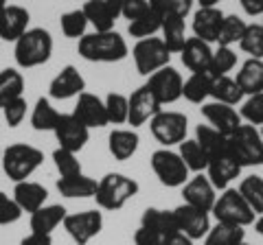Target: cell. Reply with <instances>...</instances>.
Listing matches in <instances>:
<instances>
[{
  "label": "cell",
  "instance_id": "obj_42",
  "mask_svg": "<svg viewBox=\"0 0 263 245\" xmlns=\"http://www.w3.org/2000/svg\"><path fill=\"white\" fill-rule=\"evenodd\" d=\"M105 103V112H108V120L110 125H123L127 122V114H129V99L121 92H110L103 99Z\"/></svg>",
  "mask_w": 263,
  "mask_h": 245
},
{
  "label": "cell",
  "instance_id": "obj_54",
  "mask_svg": "<svg viewBox=\"0 0 263 245\" xmlns=\"http://www.w3.org/2000/svg\"><path fill=\"white\" fill-rule=\"evenodd\" d=\"M162 245H193V241L178 230V232H171L167 236H162Z\"/></svg>",
  "mask_w": 263,
  "mask_h": 245
},
{
  "label": "cell",
  "instance_id": "obj_36",
  "mask_svg": "<svg viewBox=\"0 0 263 245\" xmlns=\"http://www.w3.org/2000/svg\"><path fill=\"white\" fill-rule=\"evenodd\" d=\"M24 92V77L15 68L0 70V110Z\"/></svg>",
  "mask_w": 263,
  "mask_h": 245
},
{
  "label": "cell",
  "instance_id": "obj_2",
  "mask_svg": "<svg viewBox=\"0 0 263 245\" xmlns=\"http://www.w3.org/2000/svg\"><path fill=\"white\" fill-rule=\"evenodd\" d=\"M3 171L5 175L11 179V182H24L29 179L35 171L42 167L44 162V153L33 145H27V142H15V145H9L7 149H3Z\"/></svg>",
  "mask_w": 263,
  "mask_h": 245
},
{
  "label": "cell",
  "instance_id": "obj_49",
  "mask_svg": "<svg viewBox=\"0 0 263 245\" xmlns=\"http://www.w3.org/2000/svg\"><path fill=\"white\" fill-rule=\"evenodd\" d=\"M22 217V208L13 197L0 191V226H11Z\"/></svg>",
  "mask_w": 263,
  "mask_h": 245
},
{
  "label": "cell",
  "instance_id": "obj_28",
  "mask_svg": "<svg viewBox=\"0 0 263 245\" xmlns=\"http://www.w3.org/2000/svg\"><path fill=\"white\" fill-rule=\"evenodd\" d=\"M213 79L215 77L211 72H191V77L182 86V96L193 105H204L206 99H211Z\"/></svg>",
  "mask_w": 263,
  "mask_h": 245
},
{
  "label": "cell",
  "instance_id": "obj_59",
  "mask_svg": "<svg viewBox=\"0 0 263 245\" xmlns=\"http://www.w3.org/2000/svg\"><path fill=\"white\" fill-rule=\"evenodd\" d=\"M241 245H252V243H246V241H243V243H241Z\"/></svg>",
  "mask_w": 263,
  "mask_h": 245
},
{
  "label": "cell",
  "instance_id": "obj_46",
  "mask_svg": "<svg viewBox=\"0 0 263 245\" xmlns=\"http://www.w3.org/2000/svg\"><path fill=\"white\" fill-rule=\"evenodd\" d=\"M241 120H246L248 125H261L263 127V92L259 94H250L241 101V110H239Z\"/></svg>",
  "mask_w": 263,
  "mask_h": 245
},
{
  "label": "cell",
  "instance_id": "obj_21",
  "mask_svg": "<svg viewBox=\"0 0 263 245\" xmlns=\"http://www.w3.org/2000/svg\"><path fill=\"white\" fill-rule=\"evenodd\" d=\"M29 11L20 5H9L0 13V39L5 42H18L29 31Z\"/></svg>",
  "mask_w": 263,
  "mask_h": 245
},
{
  "label": "cell",
  "instance_id": "obj_40",
  "mask_svg": "<svg viewBox=\"0 0 263 245\" xmlns=\"http://www.w3.org/2000/svg\"><path fill=\"white\" fill-rule=\"evenodd\" d=\"M246 27H248V24H246V20H241L239 15H224L217 44L219 46H230V48H233V44H239L243 33H246Z\"/></svg>",
  "mask_w": 263,
  "mask_h": 245
},
{
  "label": "cell",
  "instance_id": "obj_52",
  "mask_svg": "<svg viewBox=\"0 0 263 245\" xmlns=\"http://www.w3.org/2000/svg\"><path fill=\"white\" fill-rule=\"evenodd\" d=\"M20 245H53V236L51 234L31 232L29 236H24V239L20 241Z\"/></svg>",
  "mask_w": 263,
  "mask_h": 245
},
{
  "label": "cell",
  "instance_id": "obj_62",
  "mask_svg": "<svg viewBox=\"0 0 263 245\" xmlns=\"http://www.w3.org/2000/svg\"><path fill=\"white\" fill-rule=\"evenodd\" d=\"M261 18H263V15H261ZM261 24H263V20H261Z\"/></svg>",
  "mask_w": 263,
  "mask_h": 245
},
{
  "label": "cell",
  "instance_id": "obj_4",
  "mask_svg": "<svg viewBox=\"0 0 263 245\" xmlns=\"http://www.w3.org/2000/svg\"><path fill=\"white\" fill-rule=\"evenodd\" d=\"M138 182L123 173H108L99 179L95 199L101 210H121L125 203L138 195Z\"/></svg>",
  "mask_w": 263,
  "mask_h": 245
},
{
  "label": "cell",
  "instance_id": "obj_8",
  "mask_svg": "<svg viewBox=\"0 0 263 245\" xmlns=\"http://www.w3.org/2000/svg\"><path fill=\"white\" fill-rule=\"evenodd\" d=\"M132 57H134L136 70L141 75L149 77L154 72H158L160 68L169 66L171 62V51L160 37H147V39H138L136 46L132 48Z\"/></svg>",
  "mask_w": 263,
  "mask_h": 245
},
{
  "label": "cell",
  "instance_id": "obj_43",
  "mask_svg": "<svg viewBox=\"0 0 263 245\" xmlns=\"http://www.w3.org/2000/svg\"><path fill=\"white\" fill-rule=\"evenodd\" d=\"M239 48L252 59H263V24H248L239 42Z\"/></svg>",
  "mask_w": 263,
  "mask_h": 245
},
{
  "label": "cell",
  "instance_id": "obj_47",
  "mask_svg": "<svg viewBox=\"0 0 263 245\" xmlns=\"http://www.w3.org/2000/svg\"><path fill=\"white\" fill-rule=\"evenodd\" d=\"M149 7L164 18V15H180V18H186L191 13L193 0H149Z\"/></svg>",
  "mask_w": 263,
  "mask_h": 245
},
{
  "label": "cell",
  "instance_id": "obj_9",
  "mask_svg": "<svg viewBox=\"0 0 263 245\" xmlns=\"http://www.w3.org/2000/svg\"><path fill=\"white\" fill-rule=\"evenodd\" d=\"M149 129H152V134H154L156 140L169 149L171 145H180L182 140H186L189 120H186V116L182 112L160 110L149 120Z\"/></svg>",
  "mask_w": 263,
  "mask_h": 245
},
{
  "label": "cell",
  "instance_id": "obj_35",
  "mask_svg": "<svg viewBox=\"0 0 263 245\" xmlns=\"http://www.w3.org/2000/svg\"><path fill=\"white\" fill-rule=\"evenodd\" d=\"M246 241V230L239 226L215 223L204 236V245H241Z\"/></svg>",
  "mask_w": 263,
  "mask_h": 245
},
{
  "label": "cell",
  "instance_id": "obj_29",
  "mask_svg": "<svg viewBox=\"0 0 263 245\" xmlns=\"http://www.w3.org/2000/svg\"><path fill=\"white\" fill-rule=\"evenodd\" d=\"M162 42L164 46L169 48L171 53H180L186 44V24H184V18H180V15H164L162 18Z\"/></svg>",
  "mask_w": 263,
  "mask_h": 245
},
{
  "label": "cell",
  "instance_id": "obj_17",
  "mask_svg": "<svg viewBox=\"0 0 263 245\" xmlns=\"http://www.w3.org/2000/svg\"><path fill=\"white\" fill-rule=\"evenodd\" d=\"M72 116H75L79 122H84L88 129H99V127L110 125L103 99H99L97 94H90V92H81L77 96Z\"/></svg>",
  "mask_w": 263,
  "mask_h": 245
},
{
  "label": "cell",
  "instance_id": "obj_50",
  "mask_svg": "<svg viewBox=\"0 0 263 245\" xmlns=\"http://www.w3.org/2000/svg\"><path fill=\"white\" fill-rule=\"evenodd\" d=\"M145 11H149V0H125V3H123L121 15L132 22V20L141 18Z\"/></svg>",
  "mask_w": 263,
  "mask_h": 245
},
{
  "label": "cell",
  "instance_id": "obj_11",
  "mask_svg": "<svg viewBox=\"0 0 263 245\" xmlns=\"http://www.w3.org/2000/svg\"><path fill=\"white\" fill-rule=\"evenodd\" d=\"M145 86L154 92V96L158 99L160 105H171V103H176L178 99H182L184 79L176 68L164 66L158 72H154V75L147 77Z\"/></svg>",
  "mask_w": 263,
  "mask_h": 245
},
{
  "label": "cell",
  "instance_id": "obj_15",
  "mask_svg": "<svg viewBox=\"0 0 263 245\" xmlns=\"http://www.w3.org/2000/svg\"><path fill=\"white\" fill-rule=\"evenodd\" d=\"M200 112H202V116L209 120V125L213 129H217V132H221L224 136L235 134L237 129L243 125L239 112H237L233 105H226V103H217V101L204 103Z\"/></svg>",
  "mask_w": 263,
  "mask_h": 245
},
{
  "label": "cell",
  "instance_id": "obj_39",
  "mask_svg": "<svg viewBox=\"0 0 263 245\" xmlns=\"http://www.w3.org/2000/svg\"><path fill=\"white\" fill-rule=\"evenodd\" d=\"M195 140L202 145V149L209 153V158L228 149V136L217 132V129H213L211 125H197L195 127Z\"/></svg>",
  "mask_w": 263,
  "mask_h": 245
},
{
  "label": "cell",
  "instance_id": "obj_13",
  "mask_svg": "<svg viewBox=\"0 0 263 245\" xmlns=\"http://www.w3.org/2000/svg\"><path fill=\"white\" fill-rule=\"evenodd\" d=\"M53 134L62 149L72 151V153H79L86 147V142L90 140V129L84 122H79L72 114H62L60 122H57L53 129Z\"/></svg>",
  "mask_w": 263,
  "mask_h": 245
},
{
  "label": "cell",
  "instance_id": "obj_34",
  "mask_svg": "<svg viewBox=\"0 0 263 245\" xmlns=\"http://www.w3.org/2000/svg\"><path fill=\"white\" fill-rule=\"evenodd\" d=\"M60 116L62 114L53 108V103L44 99V96H40L35 108L31 112V127L35 132H53L55 125L60 122Z\"/></svg>",
  "mask_w": 263,
  "mask_h": 245
},
{
  "label": "cell",
  "instance_id": "obj_26",
  "mask_svg": "<svg viewBox=\"0 0 263 245\" xmlns=\"http://www.w3.org/2000/svg\"><path fill=\"white\" fill-rule=\"evenodd\" d=\"M138 145H141V138L134 129H114L108 138V149L112 158L119 162H125L134 156L138 151Z\"/></svg>",
  "mask_w": 263,
  "mask_h": 245
},
{
  "label": "cell",
  "instance_id": "obj_32",
  "mask_svg": "<svg viewBox=\"0 0 263 245\" xmlns=\"http://www.w3.org/2000/svg\"><path fill=\"white\" fill-rule=\"evenodd\" d=\"M211 99L217 103H226V105H239L246 94L239 88V84L233 77H215L213 79V88H211Z\"/></svg>",
  "mask_w": 263,
  "mask_h": 245
},
{
  "label": "cell",
  "instance_id": "obj_33",
  "mask_svg": "<svg viewBox=\"0 0 263 245\" xmlns=\"http://www.w3.org/2000/svg\"><path fill=\"white\" fill-rule=\"evenodd\" d=\"M180 149V158L184 160V165L189 171H193V173H204L209 167V153L202 149V145L195 140V138H186V140H182L178 145Z\"/></svg>",
  "mask_w": 263,
  "mask_h": 245
},
{
  "label": "cell",
  "instance_id": "obj_37",
  "mask_svg": "<svg viewBox=\"0 0 263 245\" xmlns=\"http://www.w3.org/2000/svg\"><path fill=\"white\" fill-rule=\"evenodd\" d=\"M160 29H162V18L152 9V7H149V11H145L141 15V18L132 20L127 24V33L136 39L156 37V33H160Z\"/></svg>",
  "mask_w": 263,
  "mask_h": 245
},
{
  "label": "cell",
  "instance_id": "obj_10",
  "mask_svg": "<svg viewBox=\"0 0 263 245\" xmlns=\"http://www.w3.org/2000/svg\"><path fill=\"white\" fill-rule=\"evenodd\" d=\"M62 226L77 245H88L103 230V215L99 210L72 212V215H66Z\"/></svg>",
  "mask_w": 263,
  "mask_h": 245
},
{
  "label": "cell",
  "instance_id": "obj_56",
  "mask_svg": "<svg viewBox=\"0 0 263 245\" xmlns=\"http://www.w3.org/2000/svg\"><path fill=\"white\" fill-rule=\"evenodd\" d=\"M252 226H254V230H257V232L263 236V215H259L257 219H254V223H252Z\"/></svg>",
  "mask_w": 263,
  "mask_h": 245
},
{
  "label": "cell",
  "instance_id": "obj_3",
  "mask_svg": "<svg viewBox=\"0 0 263 245\" xmlns=\"http://www.w3.org/2000/svg\"><path fill=\"white\" fill-rule=\"evenodd\" d=\"M53 55V37L46 29H29L13 48L15 64L20 68H37Z\"/></svg>",
  "mask_w": 263,
  "mask_h": 245
},
{
  "label": "cell",
  "instance_id": "obj_45",
  "mask_svg": "<svg viewBox=\"0 0 263 245\" xmlns=\"http://www.w3.org/2000/svg\"><path fill=\"white\" fill-rule=\"evenodd\" d=\"M53 165L57 169V173H60V177H72V175L84 173L77 153L66 151V149H62V147H57V149L53 151Z\"/></svg>",
  "mask_w": 263,
  "mask_h": 245
},
{
  "label": "cell",
  "instance_id": "obj_7",
  "mask_svg": "<svg viewBox=\"0 0 263 245\" xmlns=\"http://www.w3.org/2000/svg\"><path fill=\"white\" fill-rule=\"evenodd\" d=\"M149 162H152V169L156 177H158V182L162 186H167V189H180V186H184L189 182V173L191 171L186 169L184 160L180 158L178 151H171L167 147H162V149L152 153Z\"/></svg>",
  "mask_w": 263,
  "mask_h": 245
},
{
  "label": "cell",
  "instance_id": "obj_23",
  "mask_svg": "<svg viewBox=\"0 0 263 245\" xmlns=\"http://www.w3.org/2000/svg\"><path fill=\"white\" fill-rule=\"evenodd\" d=\"M13 199L22 208V212H29V215H33L35 210L46 206L48 191L40 182L24 179V182H18L13 186Z\"/></svg>",
  "mask_w": 263,
  "mask_h": 245
},
{
  "label": "cell",
  "instance_id": "obj_55",
  "mask_svg": "<svg viewBox=\"0 0 263 245\" xmlns=\"http://www.w3.org/2000/svg\"><path fill=\"white\" fill-rule=\"evenodd\" d=\"M105 3L110 5V9L117 13V18H121V11H123V3H125V0H105Z\"/></svg>",
  "mask_w": 263,
  "mask_h": 245
},
{
  "label": "cell",
  "instance_id": "obj_19",
  "mask_svg": "<svg viewBox=\"0 0 263 245\" xmlns=\"http://www.w3.org/2000/svg\"><path fill=\"white\" fill-rule=\"evenodd\" d=\"M182 197H184V203H189V206L211 212L213 206H215L217 191L206 175L197 173L195 177H189V182L182 186Z\"/></svg>",
  "mask_w": 263,
  "mask_h": 245
},
{
  "label": "cell",
  "instance_id": "obj_25",
  "mask_svg": "<svg viewBox=\"0 0 263 245\" xmlns=\"http://www.w3.org/2000/svg\"><path fill=\"white\" fill-rule=\"evenodd\" d=\"M66 208L60 206V203H51V206H42L40 210H35L31 215V232H37V234H53V230L57 226L64 223L66 219Z\"/></svg>",
  "mask_w": 263,
  "mask_h": 245
},
{
  "label": "cell",
  "instance_id": "obj_57",
  "mask_svg": "<svg viewBox=\"0 0 263 245\" xmlns=\"http://www.w3.org/2000/svg\"><path fill=\"white\" fill-rule=\"evenodd\" d=\"M200 3V7H217L221 0H197Z\"/></svg>",
  "mask_w": 263,
  "mask_h": 245
},
{
  "label": "cell",
  "instance_id": "obj_18",
  "mask_svg": "<svg viewBox=\"0 0 263 245\" xmlns=\"http://www.w3.org/2000/svg\"><path fill=\"white\" fill-rule=\"evenodd\" d=\"M81 92H86V79L75 66H64L48 84V96L57 101H68Z\"/></svg>",
  "mask_w": 263,
  "mask_h": 245
},
{
  "label": "cell",
  "instance_id": "obj_44",
  "mask_svg": "<svg viewBox=\"0 0 263 245\" xmlns=\"http://www.w3.org/2000/svg\"><path fill=\"white\" fill-rule=\"evenodd\" d=\"M235 66H237V53L230 46H219L217 51H213V59L209 66V72L213 77H226Z\"/></svg>",
  "mask_w": 263,
  "mask_h": 245
},
{
  "label": "cell",
  "instance_id": "obj_48",
  "mask_svg": "<svg viewBox=\"0 0 263 245\" xmlns=\"http://www.w3.org/2000/svg\"><path fill=\"white\" fill-rule=\"evenodd\" d=\"M27 99L24 96H18V99H13V101H9L3 108V116H5V120H7V125L9 127H18V125H22V120L27 118Z\"/></svg>",
  "mask_w": 263,
  "mask_h": 245
},
{
  "label": "cell",
  "instance_id": "obj_31",
  "mask_svg": "<svg viewBox=\"0 0 263 245\" xmlns=\"http://www.w3.org/2000/svg\"><path fill=\"white\" fill-rule=\"evenodd\" d=\"M141 226L158 232L160 236L178 232V221H176L174 210H162V208H147L141 217Z\"/></svg>",
  "mask_w": 263,
  "mask_h": 245
},
{
  "label": "cell",
  "instance_id": "obj_51",
  "mask_svg": "<svg viewBox=\"0 0 263 245\" xmlns=\"http://www.w3.org/2000/svg\"><path fill=\"white\" fill-rule=\"evenodd\" d=\"M134 243L136 245H162V236L158 232L149 230V228H138L134 232Z\"/></svg>",
  "mask_w": 263,
  "mask_h": 245
},
{
  "label": "cell",
  "instance_id": "obj_58",
  "mask_svg": "<svg viewBox=\"0 0 263 245\" xmlns=\"http://www.w3.org/2000/svg\"><path fill=\"white\" fill-rule=\"evenodd\" d=\"M7 7H9V3H7V0H0V13H3Z\"/></svg>",
  "mask_w": 263,
  "mask_h": 245
},
{
  "label": "cell",
  "instance_id": "obj_6",
  "mask_svg": "<svg viewBox=\"0 0 263 245\" xmlns=\"http://www.w3.org/2000/svg\"><path fill=\"white\" fill-rule=\"evenodd\" d=\"M230 153L241 167H263V136L254 125H241L228 136Z\"/></svg>",
  "mask_w": 263,
  "mask_h": 245
},
{
  "label": "cell",
  "instance_id": "obj_60",
  "mask_svg": "<svg viewBox=\"0 0 263 245\" xmlns=\"http://www.w3.org/2000/svg\"><path fill=\"white\" fill-rule=\"evenodd\" d=\"M0 158H3V149H0Z\"/></svg>",
  "mask_w": 263,
  "mask_h": 245
},
{
  "label": "cell",
  "instance_id": "obj_61",
  "mask_svg": "<svg viewBox=\"0 0 263 245\" xmlns=\"http://www.w3.org/2000/svg\"><path fill=\"white\" fill-rule=\"evenodd\" d=\"M261 136H263V127H261Z\"/></svg>",
  "mask_w": 263,
  "mask_h": 245
},
{
  "label": "cell",
  "instance_id": "obj_24",
  "mask_svg": "<svg viewBox=\"0 0 263 245\" xmlns=\"http://www.w3.org/2000/svg\"><path fill=\"white\" fill-rule=\"evenodd\" d=\"M55 186H57V191H60L62 197L88 199V197H95L99 182L95 177H88L84 173H79V175H72V177H60Z\"/></svg>",
  "mask_w": 263,
  "mask_h": 245
},
{
  "label": "cell",
  "instance_id": "obj_1",
  "mask_svg": "<svg viewBox=\"0 0 263 245\" xmlns=\"http://www.w3.org/2000/svg\"><path fill=\"white\" fill-rule=\"evenodd\" d=\"M77 53L86 62L117 64L127 57L129 46L125 42V37L117 33V31H95V33H86L79 39Z\"/></svg>",
  "mask_w": 263,
  "mask_h": 245
},
{
  "label": "cell",
  "instance_id": "obj_5",
  "mask_svg": "<svg viewBox=\"0 0 263 245\" xmlns=\"http://www.w3.org/2000/svg\"><path fill=\"white\" fill-rule=\"evenodd\" d=\"M213 217L217 223H228V226H239V228H248L254 223L257 215L252 212L248 206V201L241 197V193L237 189H226L217 195L215 206H213Z\"/></svg>",
  "mask_w": 263,
  "mask_h": 245
},
{
  "label": "cell",
  "instance_id": "obj_38",
  "mask_svg": "<svg viewBox=\"0 0 263 245\" xmlns=\"http://www.w3.org/2000/svg\"><path fill=\"white\" fill-rule=\"evenodd\" d=\"M237 191L241 193V197L248 201V206L252 208L254 215H263V177L261 175H248L243 177Z\"/></svg>",
  "mask_w": 263,
  "mask_h": 245
},
{
  "label": "cell",
  "instance_id": "obj_14",
  "mask_svg": "<svg viewBox=\"0 0 263 245\" xmlns=\"http://www.w3.org/2000/svg\"><path fill=\"white\" fill-rule=\"evenodd\" d=\"M129 114H127V122L132 127H141L145 122H149L156 114L162 110V105L158 103V99L154 96V92L147 86L136 88L129 96Z\"/></svg>",
  "mask_w": 263,
  "mask_h": 245
},
{
  "label": "cell",
  "instance_id": "obj_22",
  "mask_svg": "<svg viewBox=\"0 0 263 245\" xmlns=\"http://www.w3.org/2000/svg\"><path fill=\"white\" fill-rule=\"evenodd\" d=\"M180 59H182L184 68H189L191 72H209L213 48L209 42H204L200 37H189L184 48L180 51Z\"/></svg>",
  "mask_w": 263,
  "mask_h": 245
},
{
  "label": "cell",
  "instance_id": "obj_12",
  "mask_svg": "<svg viewBox=\"0 0 263 245\" xmlns=\"http://www.w3.org/2000/svg\"><path fill=\"white\" fill-rule=\"evenodd\" d=\"M241 169L243 167L237 162V158L230 153V147H228L226 151H219L209 158L206 177L211 179V184L215 186V191H226V189H230V184L241 175Z\"/></svg>",
  "mask_w": 263,
  "mask_h": 245
},
{
  "label": "cell",
  "instance_id": "obj_30",
  "mask_svg": "<svg viewBox=\"0 0 263 245\" xmlns=\"http://www.w3.org/2000/svg\"><path fill=\"white\" fill-rule=\"evenodd\" d=\"M81 11L86 13L88 24H92L95 31H114V22L119 20L105 0H88Z\"/></svg>",
  "mask_w": 263,
  "mask_h": 245
},
{
  "label": "cell",
  "instance_id": "obj_53",
  "mask_svg": "<svg viewBox=\"0 0 263 245\" xmlns=\"http://www.w3.org/2000/svg\"><path fill=\"white\" fill-rule=\"evenodd\" d=\"M241 9L252 15V18H257V15H263V0H239Z\"/></svg>",
  "mask_w": 263,
  "mask_h": 245
},
{
  "label": "cell",
  "instance_id": "obj_16",
  "mask_svg": "<svg viewBox=\"0 0 263 245\" xmlns=\"http://www.w3.org/2000/svg\"><path fill=\"white\" fill-rule=\"evenodd\" d=\"M176 221H178V230L186 234L191 241L204 239L211 230V217L209 212H204L200 208H193L189 203H182V206L174 208Z\"/></svg>",
  "mask_w": 263,
  "mask_h": 245
},
{
  "label": "cell",
  "instance_id": "obj_27",
  "mask_svg": "<svg viewBox=\"0 0 263 245\" xmlns=\"http://www.w3.org/2000/svg\"><path fill=\"white\" fill-rule=\"evenodd\" d=\"M235 81L239 84L246 96L263 92V59H246L241 64L239 72H237Z\"/></svg>",
  "mask_w": 263,
  "mask_h": 245
},
{
  "label": "cell",
  "instance_id": "obj_41",
  "mask_svg": "<svg viewBox=\"0 0 263 245\" xmlns=\"http://www.w3.org/2000/svg\"><path fill=\"white\" fill-rule=\"evenodd\" d=\"M60 27H62V33L70 39H81L86 35V29H88V18L81 9H72V11H66L62 13L60 18Z\"/></svg>",
  "mask_w": 263,
  "mask_h": 245
},
{
  "label": "cell",
  "instance_id": "obj_20",
  "mask_svg": "<svg viewBox=\"0 0 263 245\" xmlns=\"http://www.w3.org/2000/svg\"><path fill=\"white\" fill-rule=\"evenodd\" d=\"M221 22H224V13L219 7H200L193 13V37H200L209 44L217 42Z\"/></svg>",
  "mask_w": 263,
  "mask_h": 245
}]
</instances>
